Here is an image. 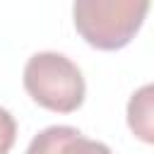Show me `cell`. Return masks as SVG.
Instances as JSON below:
<instances>
[{
  "mask_svg": "<svg viewBox=\"0 0 154 154\" xmlns=\"http://www.w3.org/2000/svg\"><path fill=\"white\" fill-rule=\"evenodd\" d=\"M149 0H77L72 5L75 29L99 51H118L140 31Z\"/></svg>",
  "mask_w": 154,
  "mask_h": 154,
  "instance_id": "cell-1",
  "label": "cell"
},
{
  "mask_svg": "<svg viewBox=\"0 0 154 154\" xmlns=\"http://www.w3.org/2000/svg\"><path fill=\"white\" fill-rule=\"evenodd\" d=\"M24 89L38 106L55 113H72L84 101V77L79 67L55 51H41L26 60Z\"/></svg>",
  "mask_w": 154,
  "mask_h": 154,
  "instance_id": "cell-2",
  "label": "cell"
},
{
  "mask_svg": "<svg viewBox=\"0 0 154 154\" xmlns=\"http://www.w3.org/2000/svg\"><path fill=\"white\" fill-rule=\"evenodd\" d=\"M26 154H113L103 142L84 137L72 125H48L26 147Z\"/></svg>",
  "mask_w": 154,
  "mask_h": 154,
  "instance_id": "cell-3",
  "label": "cell"
},
{
  "mask_svg": "<svg viewBox=\"0 0 154 154\" xmlns=\"http://www.w3.org/2000/svg\"><path fill=\"white\" fill-rule=\"evenodd\" d=\"M152 94H154V87L144 84L140 91L132 94V99L128 103L130 130L142 142H154V130H152Z\"/></svg>",
  "mask_w": 154,
  "mask_h": 154,
  "instance_id": "cell-4",
  "label": "cell"
},
{
  "mask_svg": "<svg viewBox=\"0 0 154 154\" xmlns=\"http://www.w3.org/2000/svg\"><path fill=\"white\" fill-rule=\"evenodd\" d=\"M17 140V123L7 108L0 106V154H7Z\"/></svg>",
  "mask_w": 154,
  "mask_h": 154,
  "instance_id": "cell-5",
  "label": "cell"
}]
</instances>
